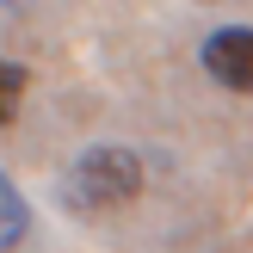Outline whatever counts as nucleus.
I'll list each match as a JSON object with an SVG mask.
<instances>
[{
    "mask_svg": "<svg viewBox=\"0 0 253 253\" xmlns=\"http://www.w3.org/2000/svg\"><path fill=\"white\" fill-rule=\"evenodd\" d=\"M142 192V161L130 155V148H86L81 161L68 167V198L81 210H118L130 204V198Z\"/></svg>",
    "mask_w": 253,
    "mask_h": 253,
    "instance_id": "1",
    "label": "nucleus"
},
{
    "mask_svg": "<svg viewBox=\"0 0 253 253\" xmlns=\"http://www.w3.org/2000/svg\"><path fill=\"white\" fill-rule=\"evenodd\" d=\"M25 222H31V216H25V198L12 192V179L0 173V253H12L25 241Z\"/></svg>",
    "mask_w": 253,
    "mask_h": 253,
    "instance_id": "3",
    "label": "nucleus"
},
{
    "mask_svg": "<svg viewBox=\"0 0 253 253\" xmlns=\"http://www.w3.org/2000/svg\"><path fill=\"white\" fill-rule=\"evenodd\" d=\"M25 99V68H12V62H0V124H12V111H19Z\"/></svg>",
    "mask_w": 253,
    "mask_h": 253,
    "instance_id": "4",
    "label": "nucleus"
},
{
    "mask_svg": "<svg viewBox=\"0 0 253 253\" xmlns=\"http://www.w3.org/2000/svg\"><path fill=\"white\" fill-rule=\"evenodd\" d=\"M6 6H19V0H0V12H6Z\"/></svg>",
    "mask_w": 253,
    "mask_h": 253,
    "instance_id": "5",
    "label": "nucleus"
},
{
    "mask_svg": "<svg viewBox=\"0 0 253 253\" xmlns=\"http://www.w3.org/2000/svg\"><path fill=\"white\" fill-rule=\"evenodd\" d=\"M204 68H210V81L235 86V93H253V31L247 25L210 31L204 37Z\"/></svg>",
    "mask_w": 253,
    "mask_h": 253,
    "instance_id": "2",
    "label": "nucleus"
}]
</instances>
